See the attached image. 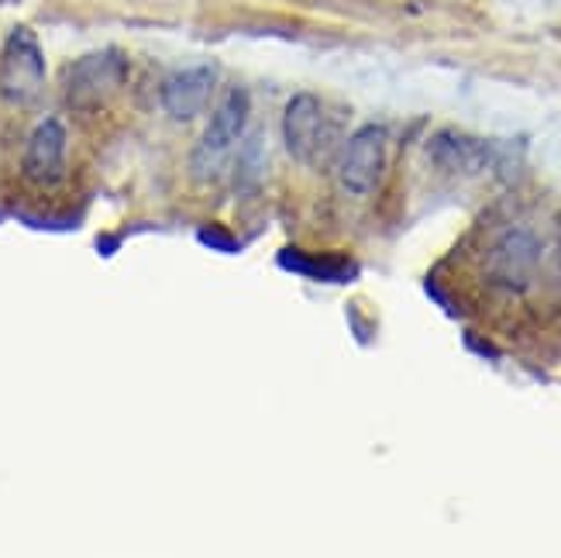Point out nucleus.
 <instances>
[{"mask_svg":"<svg viewBox=\"0 0 561 558\" xmlns=\"http://www.w3.org/2000/svg\"><path fill=\"white\" fill-rule=\"evenodd\" d=\"M538 259H541L538 238L520 228L506 231L490 249V255H485V280L506 289V294H524L534 273H538Z\"/></svg>","mask_w":561,"mask_h":558,"instance_id":"obj_4","label":"nucleus"},{"mask_svg":"<svg viewBox=\"0 0 561 558\" xmlns=\"http://www.w3.org/2000/svg\"><path fill=\"white\" fill-rule=\"evenodd\" d=\"M125 77H128V59L121 56L117 48H101V53H90V56L77 59L66 69V80H62L66 104L72 111L101 107L121 90Z\"/></svg>","mask_w":561,"mask_h":558,"instance_id":"obj_2","label":"nucleus"},{"mask_svg":"<svg viewBox=\"0 0 561 558\" xmlns=\"http://www.w3.org/2000/svg\"><path fill=\"white\" fill-rule=\"evenodd\" d=\"M279 265L289 273H300L310 280H324V283H348L358 276V265L352 259L341 255H307L300 249H283L279 252Z\"/></svg>","mask_w":561,"mask_h":558,"instance_id":"obj_10","label":"nucleus"},{"mask_svg":"<svg viewBox=\"0 0 561 558\" xmlns=\"http://www.w3.org/2000/svg\"><path fill=\"white\" fill-rule=\"evenodd\" d=\"M217 72L214 66H186L162 83V107L176 121H193L214 96Z\"/></svg>","mask_w":561,"mask_h":558,"instance_id":"obj_8","label":"nucleus"},{"mask_svg":"<svg viewBox=\"0 0 561 558\" xmlns=\"http://www.w3.org/2000/svg\"><path fill=\"white\" fill-rule=\"evenodd\" d=\"M45 90V56L32 29H14L0 59V96L11 107H32Z\"/></svg>","mask_w":561,"mask_h":558,"instance_id":"obj_3","label":"nucleus"},{"mask_svg":"<svg viewBox=\"0 0 561 558\" xmlns=\"http://www.w3.org/2000/svg\"><path fill=\"white\" fill-rule=\"evenodd\" d=\"M245 125H249V90L231 87L221 96V101H217L210 125L201 135L197 149H193V159H190L193 176H197V180H214L217 173H221L225 159L231 156L238 138L245 135Z\"/></svg>","mask_w":561,"mask_h":558,"instance_id":"obj_1","label":"nucleus"},{"mask_svg":"<svg viewBox=\"0 0 561 558\" xmlns=\"http://www.w3.org/2000/svg\"><path fill=\"white\" fill-rule=\"evenodd\" d=\"M225 238H228L225 228H204V231H201V241H204V246L225 249V252H238V241H225Z\"/></svg>","mask_w":561,"mask_h":558,"instance_id":"obj_11","label":"nucleus"},{"mask_svg":"<svg viewBox=\"0 0 561 558\" xmlns=\"http://www.w3.org/2000/svg\"><path fill=\"white\" fill-rule=\"evenodd\" d=\"M66 173V125L59 117H45L32 132L28 149H24V176L35 186L53 190Z\"/></svg>","mask_w":561,"mask_h":558,"instance_id":"obj_7","label":"nucleus"},{"mask_svg":"<svg viewBox=\"0 0 561 558\" xmlns=\"http://www.w3.org/2000/svg\"><path fill=\"white\" fill-rule=\"evenodd\" d=\"M382 166H386V128L365 125L348 138L345 149H341L337 180L352 197H365V193H373L379 186Z\"/></svg>","mask_w":561,"mask_h":558,"instance_id":"obj_5","label":"nucleus"},{"mask_svg":"<svg viewBox=\"0 0 561 558\" xmlns=\"http://www.w3.org/2000/svg\"><path fill=\"white\" fill-rule=\"evenodd\" d=\"M427 156L437 169H445L451 176H476L479 169L490 162L485 141L461 135V132H437L427 145Z\"/></svg>","mask_w":561,"mask_h":558,"instance_id":"obj_9","label":"nucleus"},{"mask_svg":"<svg viewBox=\"0 0 561 558\" xmlns=\"http://www.w3.org/2000/svg\"><path fill=\"white\" fill-rule=\"evenodd\" d=\"M331 125L324 117V107L317 96L310 93H297L293 101L286 104L283 114V138H286V149L297 162H313L328 149L331 141Z\"/></svg>","mask_w":561,"mask_h":558,"instance_id":"obj_6","label":"nucleus"}]
</instances>
